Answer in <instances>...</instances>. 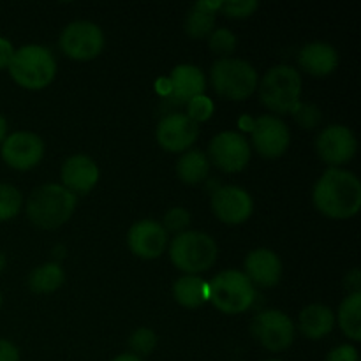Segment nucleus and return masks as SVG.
Instances as JSON below:
<instances>
[{
	"mask_svg": "<svg viewBox=\"0 0 361 361\" xmlns=\"http://www.w3.org/2000/svg\"><path fill=\"white\" fill-rule=\"evenodd\" d=\"M0 361H20L18 348L6 338H0Z\"/></svg>",
	"mask_w": 361,
	"mask_h": 361,
	"instance_id": "36",
	"label": "nucleus"
},
{
	"mask_svg": "<svg viewBox=\"0 0 361 361\" xmlns=\"http://www.w3.org/2000/svg\"><path fill=\"white\" fill-rule=\"evenodd\" d=\"M78 197L60 183H44L30 194L27 201V217L35 228L56 229L74 214Z\"/></svg>",
	"mask_w": 361,
	"mask_h": 361,
	"instance_id": "2",
	"label": "nucleus"
},
{
	"mask_svg": "<svg viewBox=\"0 0 361 361\" xmlns=\"http://www.w3.org/2000/svg\"><path fill=\"white\" fill-rule=\"evenodd\" d=\"M300 331L305 335L310 341H319L326 335L331 334L335 326V316L334 310L321 303H312L307 305L305 309L300 312Z\"/></svg>",
	"mask_w": 361,
	"mask_h": 361,
	"instance_id": "21",
	"label": "nucleus"
},
{
	"mask_svg": "<svg viewBox=\"0 0 361 361\" xmlns=\"http://www.w3.org/2000/svg\"><path fill=\"white\" fill-rule=\"evenodd\" d=\"M0 155L9 168L28 171L41 162L44 155V143L41 137L28 130L9 134L0 145Z\"/></svg>",
	"mask_w": 361,
	"mask_h": 361,
	"instance_id": "11",
	"label": "nucleus"
},
{
	"mask_svg": "<svg viewBox=\"0 0 361 361\" xmlns=\"http://www.w3.org/2000/svg\"><path fill=\"white\" fill-rule=\"evenodd\" d=\"M60 178H62L60 185L66 187L69 192L78 197L81 194H88L97 185L99 166L94 159L85 154L71 155L62 164Z\"/></svg>",
	"mask_w": 361,
	"mask_h": 361,
	"instance_id": "17",
	"label": "nucleus"
},
{
	"mask_svg": "<svg viewBox=\"0 0 361 361\" xmlns=\"http://www.w3.org/2000/svg\"><path fill=\"white\" fill-rule=\"evenodd\" d=\"M257 87L261 102L279 115L291 113L302 97V76L295 67L286 63L267 71Z\"/></svg>",
	"mask_w": 361,
	"mask_h": 361,
	"instance_id": "5",
	"label": "nucleus"
},
{
	"mask_svg": "<svg viewBox=\"0 0 361 361\" xmlns=\"http://www.w3.org/2000/svg\"><path fill=\"white\" fill-rule=\"evenodd\" d=\"M207 90V78L197 66L180 63L169 74L168 99L173 104H187L190 99L203 95Z\"/></svg>",
	"mask_w": 361,
	"mask_h": 361,
	"instance_id": "18",
	"label": "nucleus"
},
{
	"mask_svg": "<svg viewBox=\"0 0 361 361\" xmlns=\"http://www.w3.org/2000/svg\"><path fill=\"white\" fill-rule=\"evenodd\" d=\"M23 207V196L20 190L9 183L0 182V222L16 217Z\"/></svg>",
	"mask_w": 361,
	"mask_h": 361,
	"instance_id": "27",
	"label": "nucleus"
},
{
	"mask_svg": "<svg viewBox=\"0 0 361 361\" xmlns=\"http://www.w3.org/2000/svg\"><path fill=\"white\" fill-rule=\"evenodd\" d=\"M0 307H2V293H0Z\"/></svg>",
	"mask_w": 361,
	"mask_h": 361,
	"instance_id": "41",
	"label": "nucleus"
},
{
	"mask_svg": "<svg viewBox=\"0 0 361 361\" xmlns=\"http://www.w3.org/2000/svg\"><path fill=\"white\" fill-rule=\"evenodd\" d=\"M6 267H7V257H6V254L0 252V274L6 270Z\"/></svg>",
	"mask_w": 361,
	"mask_h": 361,
	"instance_id": "40",
	"label": "nucleus"
},
{
	"mask_svg": "<svg viewBox=\"0 0 361 361\" xmlns=\"http://www.w3.org/2000/svg\"><path fill=\"white\" fill-rule=\"evenodd\" d=\"M267 361H282V360H277V358H274V360H267Z\"/></svg>",
	"mask_w": 361,
	"mask_h": 361,
	"instance_id": "42",
	"label": "nucleus"
},
{
	"mask_svg": "<svg viewBox=\"0 0 361 361\" xmlns=\"http://www.w3.org/2000/svg\"><path fill=\"white\" fill-rule=\"evenodd\" d=\"M176 303L185 309H197L208 300V284L197 275H183L173 284Z\"/></svg>",
	"mask_w": 361,
	"mask_h": 361,
	"instance_id": "23",
	"label": "nucleus"
},
{
	"mask_svg": "<svg viewBox=\"0 0 361 361\" xmlns=\"http://www.w3.org/2000/svg\"><path fill=\"white\" fill-rule=\"evenodd\" d=\"M14 46L9 39L6 37H0V69H7L14 56Z\"/></svg>",
	"mask_w": 361,
	"mask_h": 361,
	"instance_id": "35",
	"label": "nucleus"
},
{
	"mask_svg": "<svg viewBox=\"0 0 361 361\" xmlns=\"http://www.w3.org/2000/svg\"><path fill=\"white\" fill-rule=\"evenodd\" d=\"M250 282L259 288H274L281 282L282 277V261L274 250L270 249H254L245 257V271Z\"/></svg>",
	"mask_w": 361,
	"mask_h": 361,
	"instance_id": "19",
	"label": "nucleus"
},
{
	"mask_svg": "<svg viewBox=\"0 0 361 361\" xmlns=\"http://www.w3.org/2000/svg\"><path fill=\"white\" fill-rule=\"evenodd\" d=\"M219 247L210 235L203 231H183L171 240L169 257L178 270L197 275L210 270L217 261Z\"/></svg>",
	"mask_w": 361,
	"mask_h": 361,
	"instance_id": "4",
	"label": "nucleus"
},
{
	"mask_svg": "<svg viewBox=\"0 0 361 361\" xmlns=\"http://www.w3.org/2000/svg\"><path fill=\"white\" fill-rule=\"evenodd\" d=\"M291 113L295 116L296 123L303 129H314L321 122V109L316 104H310V102L300 101Z\"/></svg>",
	"mask_w": 361,
	"mask_h": 361,
	"instance_id": "31",
	"label": "nucleus"
},
{
	"mask_svg": "<svg viewBox=\"0 0 361 361\" xmlns=\"http://www.w3.org/2000/svg\"><path fill=\"white\" fill-rule=\"evenodd\" d=\"M7 137V120L6 116L0 113V145H2V141Z\"/></svg>",
	"mask_w": 361,
	"mask_h": 361,
	"instance_id": "38",
	"label": "nucleus"
},
{
	"mask_svg": "<svg viewBox=\"0 0 361 361\" xmlns=\"http://www.w3.org/2000/svg\"><path fill=\"white\" fill-rule=\"evenodd\" d=\"M316 148L319 157L331 168L345 164L351 161L358 150V141L349 127L334 123L324 127L316 140Z\"/></svg>",
	"mask_w": 361,
	"mask_h": 361,
	"instance_id": "13",
	"label": "nucleus"
},
{
	"mask_svg": "<svg viewBox=\"0 0 361 361\" xmlns=\"http://www.w3.org/2000/svg\"><path fill=\"white\" fill-rule=\"evenodd\" d=\"M208 44L215 55L228 59L235 53L236 46H238V39H236L235 32L229 28H215L210 35H208Z\"/></svg>",
	"mask_w": 361,
	"mask_h": 361,
	"instance_id": "28",
	"label": "nucleus"
},
{
	"mask_svg": "<svg viewBox=\"0 0 361 361\" xmlns=\"http://www.w3.org/2000/svg\"><path fill=\"white\" fill-rule=\"evenodd\" d=\"M159 145L168 152H187L200 136V126L185 113H169L157 126Z\"/></svg>",
	"mask_w": 361,
	"mask_h": 361,
	"instance_id": "15",
	"label": "nucleus"
},
{
	"mask_svg": "<svg viewBox=\"0 0 361 361\" xmlns=\"http://www.w3.org/2000/svg\"><path fill=\"white\" fill-rule=\"evenodd\" d=\"M212 87L221 97L231 101H243L254 94L259 76L252 63L243 59H219L210 69Z\"/></svg>",
	"mask_w": 361,
	"mask_h": 361,
	"instance_id": "6",
	"label": "nucleus"
},
{
	"mask_svg": "<svg viewBox=\"0 0 361 361\" xmlns=\"http://www.w3.org/2000/svg\"><path fill=\"white\" fill-rule=\"evenodd\" d=\"M190 221H192V217H190L189 210H185V208L182 207H175L171 208V210L166 212L162 228H164L168 233L171 231V233H176V235H180V233L187 231V228L190 226Z\"/></svg>",
	"mask_w": 361,
	"mask_h": 361,
	"instance_id": "32",
	"label": "nucleus"
},
{
	"mask_svg": "<svg viewBox=\"0 0 361 361\" xmlns=\"http://www.w3.org/2000/svg\"><path fill=\"white\" fill-rule=\"evenodd\" d=\"M155 345H157V335L150 328H137L129 337V348L133 355H136L137 358L152 355Z\"/></svg>",
	"mask_w": 361,
	"mask_h": 361,
	"instance_id": "29",
	"label": "nucleus"
},
{
	"mask_svg": "<svg viewBox=\"0 0 361 361\" xmlns=\"http://www.w3.org/2000/svg\"><path fill=\"white\" fill-rule=\"evenodd\" d=\"M168 231L161 222L143 219L130 226L127 233V245L134 256L141 259H157L168 245Z\"/></svg>",
	"mask_w": 361,
	"mask_h": 361,
	"instance_id": "16",
	"label": "nucleus"
},
{
	"mask_svg": "<svg viewBox=\"0 0 361 361\" xmlns=\"http://www.w3.org/2000/svg\"><path fill=\"white\" fill-rule=\"evenodd\" d=\"M111 361H143V360L137 358V356L133 355V353H123V355H118L116 358H113Z\"/></svg>",
	"mask_w": 361,
	"mask_h": 361,
	"instance_id": "39",
	"label": "nucleus"
},
{
	"mask_svg": "<svg viewBox=\"0 0 361 361\" xmlns=\"http://www.w3.org/2000/svg\"><path fill=\"white\" fill-rule=\"evenodd\" d=\"M291 143V133L282 118L261 115L252 123V145L264 159H277L286 154Z\"/></svg>",
	"mask_w": 361,
	"mask_h": 361,
	"instance_id": "12",
	"label": "nucleus"
},
{
	"mask_svg": "<svg viewBox=\"0 0 361 361\" xmlns=\"http://www.w3.org/2000/svg\"><path fill=\"white\" fill-rule=\"evenodd\" d=\"M326 361H360L358 349L351 344H342L328 353Z\"/></svg>",
	"mask_w": 361,
	"mask_h": 361,
	"instance_id": "34",
	"label": "nucleus"
},
{
	"mask_svg": "<svg viewBox=\"0 0 361 361\" xmlns=\"http://www.w3.org/2000/svg\"><path fill=\"white\" fill-rule=\"evenodd\" d=\"M60 49L73 60H92L104 48V32L94 21L78 20L60 35Z\"/></svg>",
	"mask_w": 361,
	"mask_h": 361,
	"instance_id": "8",
	"label": "nucleus"
},
{
	"mask_svg": "<svg viewBox=\"0 0 361 361\" xmlns=\"http://www.w3.org/2000/svg\"><path fill=\"white\" fill-rule=\"evenodd\" d=\"M221 2H197L185 18V32L192 39H204L215 30V20Z\"/></svg>",
	"mask_w": 361,
	"mask_h": 361,
	"instance_id": "22",
	"label": "nucleus"
},
{
	"mask_svg": "<svg viewBox=\"0 0 361 361\" xmlns=\"http://www.w3.org/2000/svg\"><path fill=\"white\" fill-rule=\"evenodd\" d=\"M345 288H348L349 295H353V293H361V274L358 268H353V270L345 275Z\"/></svg>",
	"mask_w": 361,
	"mask_h": 361,
	"instance_id": "37",
	"label": "nucleus"
},
{
	"mask_svg": "<svg viewBox=\"0 0 361 361\" xmlns=\"http://www.w3.org/2000/svg\"><path fill=\"white\" fill-rule=\"evenodd\" d=\"M185 106H187L185 115L189 116L192 122H196L197 126H200V122H204V120H208L212 115H214V102H212L204 94L190 99Z\"/></svg>",
	"mask_w": 361,
	"mask_h": 361,
	"instance_id": "33",
	"label": "nucleus"
},
{
	"mask_svg": "<svg viewBox=\"0 0 361 361\" xmlns=\"http://www.w3.org/2000/svg\"><path fill=\"white\" fill-rule=\"evenodd\" d=\"M208 300L224 314H243L256 300V288L240 270H224L208 284Z\"/></svg>",
	"mask_w": 361,
	"mask_h": 361,
	"instance_id": "7",
	"label": "nucleus"
},
{
	"mask_svg": "<svg viewBox=\"0 0 361 361\" xmlns=\"http://www.w3.org/2000/svg\"><path fill=\"white\" fill-rule=\"evenodd\" d=\"M207 157L226 173H240L250 161V145L235 130H224L210 141Z\"/></svg>",
	"mask_w": 361,
	"mask_h": 361,
	"instance_id": "10",
	"label": "nucleus"
},
{
	"mask_svg": "<svg viewBox=\"0 0 361 361\" xmlns=\"http://www.w3.org/2000/svg\"><path fill=\"white\" fill-rule=\"evenodd\" d=\"M66 282V271L59 263H44L34 268L28 275V288L37 295L56 291Z\"/></svg>",
	"mask_w": 361,
	"mask_h": 361,
	"instance_id": "25",
	"label": "nucleus"
},
{
	"mask_svg": "<svg viewBox=\"0 0 361 361\" xmlns=\"http://www.w3.org/2000/svg\"><path fill=\"white\" fill-rule=\"evenodd\" d=\"M317 210L330 219L355 217L361 208V183L355 173L331 168L321 175L312 190Z\"/></svg>",
	"mask_w": 361,
	"mask_h": 361,
	"instance_id": "1",
	"label": "nucleus"
},
{
	"mask_svg": "<svg viewBox=\"0 0 361 361\" xmlns=\"http://www.w3.org/2000/svg\"><path fill=\"white\" fill-rule=\"evenodd\" d=\"M7 69H9L11 78L20 87L28 88V90H41L55 80L56 60L44 46L27 44L14 51Z\"/></svg>",
	"mask_w": 361,
	"mask_h": 361,
	"instance_id": "3",
	"label": "nucleus"
},
{
	"mask_svg": "<svg viewBox=\"0 0 361 361\" xmlns=\"http://www.w3.org/2000/svg\"><path fill=\"white\" fill-rule=\"evenodd\" d=\"M338 326L351 341H361V293H353L338 307Z\"/></svg>",
	"mask_w": 361,
	"mask_h": 361,
	"instance_id": "26",
	"label": "nucleus"
},
{
	"mask_svg": "<svg viewBox=\"0 0 361 361\" xmlns=\"http://www.w3.org/2000/svg\"><path fill=\"white\" fill-rule=\"evenodd\" d=\"M298 62L302 69L312 76H328L337 69L338 53L330 42L314 41L300 49Z\"/></svg>",
	"mask_w": 361,
	"mask_h": 361,
	"instance_id": "20",
	"label": "nucleus"
},
{
	"mask_svg": "<svg viewBox=\"0 0 361 361\" xmlns=\"http://www.w3.org/2000/svg\"><path fill=\"white\" fill-rule=\"evenodd\" d=\"M210 173V161L201 150H187L176 161V175L187 185H197L204 182Z\"/></svg>",
	"mask_w": 361,
	"mask_h": 361,
	"instance_id": "24",
	"label": "nucleus"
},
{
	"mask_svg": "<svg viewBox=\"0 0 361 361\" xmlns=\"http://www.w3.org/2000/svg\"><path fill=\"white\" fill-rule=\"evenodd\" d=\"M257 7H259L257 0H224V2H221L219 11L228 18H238L240 20V18L252 16Z\"/></svg>",
	"mask_w": 361,
	"mask_h": 361,
	"instance_id": "30",
	"label": "nucleus"
},
{
	"mask_svg": "<svg viewBox=\"0 0 361 361\" xmlns=\"http://www.w3.org/2000/svg\"><path fill=\"white\" fill-rule=\"evenodd\" d=\"M212 212L224 224H242L254 212L252 196L242 187L222 185L212 196Z\"/></svg>",
	"mask_w": 361,
	"mask_h": 361,
	"instance_id": "14",
	"label": "nucleus"
},
{
	"mask_svg": "<svg viewBox=\"0 0 361 361\" xmlns=\"http://www.w3.org/2000/svg\"><path fill=\"white\" fill-rule=\"evenodd\" d=\"M254 338L268 351H284L295 342V323L282 310H264L250 324Z\"/></svg>",
	"mask_w": 361,
	"mask_h": 361,
	"instance_id": "9",
	"label": "nucleus"
}]
</instances>
